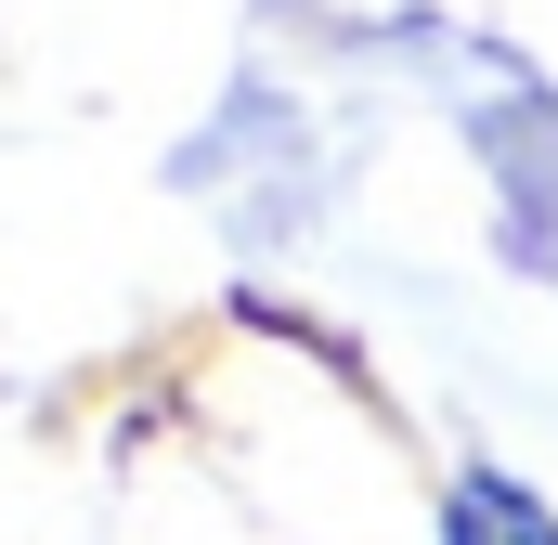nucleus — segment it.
<instances>
[{"mask_svg": "<svg viewBox=\"0 0 558 545\" xmlns=\"http://www.w3.org/2000/svg\"><path fill=\"white\" fill-rule=\"evenodd\" d=\"M454 545H558V533H546V507H533V494H507V481H468Z\"/></svg>", "mask_w": 558, "mask_h": 545, "instance_id": "obj_1", "label": "nucleus"}]
</instances>
